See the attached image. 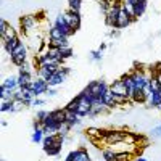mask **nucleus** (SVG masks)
<instances>
[{
  "label": "nucleus",
  "instance_id": "nucleus-10",
  "mask_svg": "<svg viewBox=\"0 0 161 161\" xmlns=\"http://www.w3.org/2000/svg\"><path fill=\"white\" fill-rule=\"evenodd\" d=\"M134 19L126 13V10L121 7V11H119V16H118V21H116V29H126L127 26L132 23Z\"/></svg>",
  "mask_w": 161,
  "mask_h": 161
},
{
  "label": "nucleus",
  "instance_id": "nucleus-29",
  "mask_svg": "<svg viewBox=\"0 0 161 161\" xmlns=\"http://www.w3.org/2000/svg\"><path fill=\"white\" fill-rule=\"evenodd\" d=\"M60 52H61V55H63V58H64V60H68V58H71V57H73V48H71V45L60 47Z\"/></svg>",
  "mask_w": 161,
  "mask_h": 161
},
{
  "label": "nucleus",
  "instance_id": "nucleus-23",
  "mask_svg": "<svg viewBox=\"0 0 161 161\" xmlns=\"http://www.w3.org/2000/svg\"><path fill=\"white\" fill-rule=\"evenodd\" d=\"M61 148H63V142H58V143L52 145L50 148H47V150H44V152H45L48 156H57V155L61 153Z\"/></svg>",
  "mask_w": 161,
  "mask_h": 161
},
{
  "label": "nucleus",
  "instance_id": "nucleus-40",
  "mask_svg": "<svg viewBox=\"0 0 161 161\" xmlns=\"http://www.w3.org/2000/svg\"><path fill=\"white\" fill-rule=\"evenodd\" d=\"M134 161H147V158H143L140 155H136V156H134Z\"/></svg>",
  "mask_w": 161,
  "mask_h": 161
},
{
  "label": "nucleus",
  "instance_id": "nucleus-15",
  "mask_svg": "<svg viewBox=\"0 0 161 161\" xmlns=\"http://www.w3.org/2000/svg\"><path fill=\"white\" fill-rule=\"evenodd\" d=\"M64 113H66V124H68L71 129H74L76 126H79V123H80V118L74 113V111H68L64 108Z\"/></svg>",
  "mask_w": 161,
  "mask_h": 161
},
{
  "label": "nucleus",
  "instance_id": "nucleus-42",
  "mask_svg": "<svg viewBox=\"0 0 161 161\" xmlns=\"http://www.w3.org/2000/svg\"><path fill=\"white\" fill-rule=\"evenodd\" d=\"M158 92H159V95H161V87H159V90H158Z\"/></svg>",
  "mask_w": 161,
  "mask_h": 161
},
{
  "label": "nucleus",
  "instance_id": "nucleus-18",
  "mask_svg": "<svg viewBox=\"0 0 161 161\" xmlns=\"http://www.w3.org/2000/svg\"><path fill=\"white\" fill-rule=\"evenodd\" d=\"M0 37H2V42H3V40H11V39H19V34H18V31H16L15 28H13L11 24H8V26H7V29H5V32H3L2 36H0Z\"/></svg>",
  "mask_w": 161,
  "mask_h": 161
},
{
  "label": "nucleus",
  "instance_id": "nucleus-43",
  "mask_svg": "<svg viewBox=\"0 0 161 161\" xmlns=\"http://www.w3.org/2000/svg\"><path fill=\"white\" fill-rule=\"evenodd\" d=\"M2 161H7V159H2Z\"/></svg>",
  "mask_w": 161,
  "mask_h": 161
},
{
  "label": "nucleus",
  "instance_id": "nucleus-8",
  "mask_svg": "<svg viewBox=\"0 0 161 161\" xmlns=\"http://www.w3.org/2000/svg\"><path fill=\"white\" fill-rule=\"evenodd\" d=\"M53 26H57V28H58L66 37H71V36L74 34V31L68 26V23H66V19H64V16H63V13H60V15L55 18V21H53Z\"/></svg>",
  "mask_w": 161,
  "mask_h": 161
},
{
  "label": "nucleus",
  "instance_id": "nucleus-19",
  "mask_svg": "<svg viewBox=\"0 0 161 161\" xmlns=\"http://www.w3.org/2000/svg\"><path fill=\"white\" fill-rule=\"evenodd\" d=\"M147 105H148L150 108H161V95H159V92H153L152 95L148 97V100H147Z\"/></svg>",
  "mask_w": 161,
  "mask_h": 161
},
{
  "label": "nucleus",
  "instance_id": "nucleus-28",
  "mask_svg": "<svg viewBox=\"0 0 161 161\" xmlns=\"http://www.w3.org/2000/svg\"><path fill=\"white\" fill-rule=\"evenodd\" d=\"M134 153H130V152H121V153H118L116 155V159L114 161H134Z\"/></svg>",
  "mask_w": 161,
  "mask_h": 161
},
{
  "label": "nucleus",
  "instance_id": "nucleus-30",
  "mask_svg": "<svg viewBox=\"0 0 161 161\" xmlns=\"http://www.w3.org/2000/svg\"><path fill=\"white\" fill-rule=\"evenodd\" d=\"M145 10H147V2H137L136 3V16L137 18L142 16L143 13H145Z\"/></svg>",
  "mask_w": 161,
  "mask_h": 161
},
{
  "label": "nucleus",
  "instance_id": "nucleus-4",
  "mask_svg": "<svg viewBox=\"0 0 161 161\" xmlns=\"http://www.w3.org/2000/svg\"><path fill=\"white\" fill-rule=\"evenodd\" d=\"M19 24H21V29L26 34H29L31 31H34V28L39 26V18L36 15H24L19 18Z\"/></svg>",
  "mask_w": 161,
  "mask_h": 161
},
{
  "label": "nucleus",
  "instance_id": "nucleus-16",
  "mask_svg": "<svg viewBox=\"0 0 161 161\" xmlns=\"http://www.w3.org/2000/svg\"><path fill=\"white\" fill-rule=\"evenodd\" d=\"M103 103H105V106H106V108H108V110H113V108H116V100H114V93L111 92V90H108V92H105L103 93Z\"/></svg>",
  "mask_w": 161,
  "mask_h": 161
},
{
  "label": "nucleus",
  "instance_id": "nucleus-34",
  "mask_svg": "<svg viewBox=\"0 0 161 161\" xmlns=\"http://www.w3.org/2000/svg\"><path fill=\"white\" fill-rule=\"evenodd\" d=\"M2 111L3 113H13V106H11V102H2Z\"/></svg>",
  "mask_w": 161,
  "mask_h": 161
},
{
  "label": "nucleus",
  "instance_id": "nucleus-2",
  "mask_svg": "<svg viewBox=\"0 0 161 161\" xmlns=\"http://www.w3.org/2000/svg\"><path fill=\"white\" fill-rule=\"evenodd\" d=\"M86 89L90 92V95H93V97H103V93L110 90V84H106L105 80H102V79L90 80Z\"/></svg>",
  "mask_w": 161,
  "mask_h": 161
},
{
  "label": "nucleus",
  "instance_id": "nucleus-26",
  "mask_svg": "<svg viewBox=\"0 0 161 161\" xmlns=\"http://www.w3.org/2000/svg\"><path fill=\"white\" fill-rule=\"evenodd\" d=\"M32 142H36V143H42L44 142V139H45V134H44V130L42 129H34V132H32Z\"/></svg>",
  "mask_w": 161,
  "mask_h": 161
},
{
  "label": "nucleus",
  "instance_id": "nucleus-36",
  "mask_svg": "<svg viewBox=\"0 0 161 161\" xmlns=\"http://www.w3.org/2000/svg\"><path fill=\"white\" fill-rule=\"evenodd\" d=\"M152 136H153V137H161V124L156 126V127L152 130Z\"/></svg>",
  "mask_w": 161,
  "mask_h": 161
},
{
  "label": "nucleus",
  "instance_id": "nucleus-7",
  "mask_svg": "<svg viewBox=\"0 0 161 161\" xmlns=\"http://www.w3.org/2000/svg\"><path fill=\"white\" fill-rule=\"evenodd\" d=\"M119 11H121V3L111 7L108 10V13L105 15V23L110 26V28H116V21H118V16H119Z\"/></svg>",
  "mask_w": 161,
  "mask_h": 161
},
{
  "label": "nucleus",
  "instance_id": "nucleus-1",
  "mask_svg": "<svg viewBox=\"0 0 161 161\" xmlns=\"http://www.w3.org/2000/svg\"><path fill=\"white\" fill-rule=\"evenodd\" d=\"M26 58H28V47H26L23 42L10 53V60H11V63L15 64V66H18V68L26 63Z\"/></svg>",
  "mask_w": 161,
  "mask_h": 161
},
{
  "label": "nucleus",
  "instance_id": "nucleus-38",
  "mask_svg": "<svg viewBox=\"0 0 161 161\" xmlns=\"http://www.w3.org/2000/svg\"><path fill=\"white\" fill-rule=\"evenodd\" d=\"M44 103H45L44 100H40V98H37V97H36V98L31 102V105H29V106H40V105H44Z\"/></svg>",
  "mask_w": 161,
  "mask_h": 161
},
{
  "label": "nucleus",
  "instance_id": "nucleus-20",
  "mask_svg": "<svg viewBox=\"0 0 161 161\" xmlns=\"http://www.w3.org/2000/svg\"><path fill=\"white\" fill-rule=\"evenodd\" d=\"M2 86L3 87H7L8 90H11V92H15L16 89H19V86H18V76L15 77V76H10V77H7L3 82H2Z\"/></svg>",
  "mask_w": 161,
  "mask_h": 161
},
{
  "label": "nucleus",
  "instance_id": "nucleus-11",
  "mask_svg": "<svg viewBox=\"0 0 161 161\" xmlns=\"http://www.w3.org/2000/svg\"><path fill=\"white\" fill-rule=\"evenodd\" d=\"M69 156L73 158V161H92L89 152L84 148V147H79L77 150L74 152H69Z\"/></svg>",
  "mask_w": 161,
  "mask_h": 161
},
{
  "label": "nucleus",
  "instance_id": "nucleus-5",
  "mask_svg": "<svg viewBox=\"0 0 161 161\" xmlns=\"http://www.w3.org/2000/svg\"><path fill=\"white\" fill-rule=\"evenodd\" d=\"M31 90L34 92V95L36 97H39V95H44V93H47L48 92V89H50V86H48V82L45 79H42V77H36L32 82H31Z\"/></svg>",
  "mask_w": 161,
  "mask_h": 161
},
{
  "label": "nucleus",
  "instance_id": "nucleus-13",
  "mask_svg": "<svg viewBox=\"0 0 161 161\" xmlns=\"http://www.w3.org/2000/svg\"><path fill=\"white\" fill-rule=\"evenodd\" d=\"M136 3H137V0H121V7L126 10V13L132 19H137V16H136Z\"/></svg>",
  "mask_w": 161,
  "mask_h": 161
},
{
  "label": "nucleus",
  "instance_id": "nucleus-39",
  "mask_svg": "<svg viewBox=\"0 0 161 161\" xmlns=\"http://www.w3.org/2000/svg\"><path fill=\"white\" fill-rule=\"evenodd\" d=\"M57 93H58V92L55 90V87H50V89H48V92H47V95H48V97H55Z\"/></svg>",
  "mask_w": 161,
  "mask_h": 161
},
{
  "label": "nucleus",
  "instance_id": "nucleus-32",
  "mask_svg": "<svg viewBox=\"0 0 161 161\" xmlns=\"http://www.w3.org/2000/svg\"><path fill=\"white\" fill-rule=\"evenodd\" d=\"M77 105H79V102H77V98L74 97L73 100H69L68 103H66L64 108L68 110V111H74V113H76V110H77Z\"/></svg>",
  "mask_w": 161,
  "mask_h": 161
},
{
  "label": "nucleus",
  "instance_id": "nucleus-33",
  "mask_svg": "<svg viewBox=\"0 0 161 161\" xmlns=\"http://www.w3.org/2000/svg\"><path fill=\"white\" fill-rule=\"evenodd\" d=\"M90 58H92L93 61H100V60L103 58V50H93V52L90 53Z\"/></svg>",
  "mask_w": 161,
  "mask_h": 161
},
{
  "label": "nucleus",
  "instance_id": "nucleus-25",
  "mask_svg": "<svg viewBox=\"0 0 161 161\" xmlns=\"http://www.w3.org/2000/svg\"><path fill=\"white\" fill-rule=\"evenodd\" d=\"M80 3H82V0H68V11L80 13Z\"/></svg>",
  "mask_w": 161,
  "mask_h": 161
},
{
  "label": "nucleus",
  "instance_id": "nucleus-6",
  "mask_svg": "<svg viewBox=\"0 0 161 161\" xmlns=\"http://www.w3.org/2000/svg\"><path fill=\"white\" fill-rule=\"evenodd\" d=\"M63 16L68 23V26L76 32L79 28H80V13H73V11H64Z\"/></svg>",
  "mask_w": 161,
  "mask_h": 161
},
{
  "label": "nucleus",
  "instance_id": "nucleus-31",
  "mask_svg": "<svg viewBox=\"0 0 161 161\" xmlns=\"http://www.w3.org/2000/svg\"><path fill=\"white\" fill-rule=\"evenodd\" d=\"M48 111H45V110H39L37 113H36V119L34 121H39V123H44V121L48 118Z\"/></svg>",
  "mask_w": 161,
  "mask_h": 161
},
{
  "label": "nucleus",
  "instance_id": "nucleus-24",
  "mask_svg": "<svg viewBox=\"0 0 161 161\" xmlns=\"http://www.w3.org/2000/svg\"><path fill=\"white\" fill-rule=\"evenodd\" d=\"M11 106H13V113H16V111H21L23 108H26V106H29V105L26 103L24 100H21V98H13L11 100Z\"/></svg>",
  "mask_w": 161,
  "mask_h": 161
},
{
  "label": "nucleus",
  "instance_id": "nucleus-37",
  "mask_svg": "<svg viewBox=\"0 0 161 161\" xmlns=\"http://www.w3.org/2000/svg\"><path fill=\"white\" fill-rule=\"evenodd\" d=\"M10 23H7L5 19H2V21H0V36H2L3 32H5V29H7V26H8Z\"/></svg>",
  "mask_w": 161,
  "mask_h": 161
},
{
  "label": "nucleus",
  "instance_id": "nucleus-17",
  "mask_svg": "<svg viewBox=\"0 0 161 161\" xmlns=\"http://www.w3.org/2000/svg\"><path fill=\"white\" fill-rule=\"evenodd\" d=\"M32 80H34L32 73H19L18 74V86L19 87H29Z\"/></svg>",
  "mask_w": 161,
  "mask_h": 161
},
{
  "label": "nucleus",
  "instance_id": "nucleus-9",
  "mask_svg": "<svg viewBox=\"0 0 161 161\" xmlns=\"http://www.w3.org/2000/svg\"><path fill=\"white\" fill-rule=\"evenodd\" d=\"M110 90L114 93V95H123V97H127V89H126V86H124V82H123V79H116V80H113V82L110 84ZM129 98V97H127Z\"/></svg>",
  "mask_w": 161,
  "mask_h": 161
},
{
  "label": "nucleus",
  "instance_id": "nucleus-21",
  "mask_svg": "<svg viewBox=\"0 0 161 161\" xmlns=\"http://www.w3.org/2000/svg\"><path fill=\"white\" fill-rule=\"evenodd\" d=\"M2 44H3V47H5V52L10 55V53L21 44V40H19V39H11V40H3Z\"/></svg>",
  "mask_w": 161,
  "mask_h": 161
},
{
  "label": "nucleus",
  "instance_id": "nucleus-41",
  "mask_svg": "<svg viewBox=\"0 0 161 161\" xmlns=\"http://www.w3.org/2000/svg\"><path fill=\"white\" fill-rule=\"evenodd\" d=\"M153 77H155V79L158 80V82H159V86H161V73H156V74H155Z\"/></svg>",
  "mask_w": 161,
  "mask_h": 161
},
{
  "label": "nucleus",
  "instance_id": "nucleus-35",
  "mask_svg": "<svg viewBox=\"0 0 161 161\" xmlns=\"http://www.w3.org/2000/svg\"><path fill=\"white\" fill-rule=\"evenodd\" d=\"M150 87H152V90H153V92H158L161 86H159V82H158V80H156L155 77H152V79H150Z\"/></svg>",
  "mask_w": 161,
  "mask_h": 161
},
{
  "label": "nucleus",
  "instance_id": "nucleus-27",
  "mask_svg": "<svg viewBox=\"0 0 161 161\" xmlns=\"http://www.w3.org/2000/svg\"><path fill=\"white\" fill-rule=\"evenodd\" d=\"M130 102L132 103H147V97H145L143 90H136V93H134V97H132Z\"/></svg>",
  "mask_w": 161,
  "mask_h": 161
},
{
  "label": "nucleus",
  "instance_id": "nucleus-14",
  "mask_svg": "<svg viewBox=\"0 0 161 161\" xmlns=\"http://www.w3.org/2000/svg\"><path fill=\"white\" fill-rule=\"evenodd\" d=\"M50 118L55 121L58 126H63V124L66 123V113H64V108H58V110L50 111Z\"/></svg>",
  "mask_w": 161,
  "mask_h": 161
},
{
  "label": "nucleus",
  "instance_id": "nucleus-12",
  "mask_svg": "<svg viewBox=\"0 0 161 161\" xmlns=\"http://www.w3.org/2000/svg\"><path fill=\"white\" fill-rule=\"evenodd\" d=\"M121 79H123V82H124V86H126V89H127V97H129V100H132V97H134V93H136L137 89H136V84H134V79H132L130 73L121 76Z\"/></svg>",
  "mask_w": 161,
  "mask_h": 161
},
{
  "label": "nucleus",
  "instance_id": "nucleus-22",
  "mask_svg": "<svg viewBox=\"0 0 161 161\" xmlns=\"http://www.w3.org/2000/svg\"><path fill=\"white\" fill-rule=\"evenodd\" d=\"M116 152L111 148V147H105V148L102 150V158L103 161H114L116 159Z\"/></svg>",
  "mask_w": 161,
  "mask_h": 161
},
{
  "label": "nucleus",
  "instance_id": "nucleus-3",
  "mask_svg": "<svg viewBox=\"0 0 161 161\" xmlns=\"http://www.w3.org/2000/svg\"><path fill=\"white\" fill-rule=\"evenodd\" d=\"M69 73H71L69 68H66V66H61V68H60L58 71L53 73V74L50 76V79L47 80L48 86H50V87H58V86H61L64 80H66V77L69 76Z\"/></svg>",
  "mask_w": 161,
  "mask_h": 161
}]
</instances>
